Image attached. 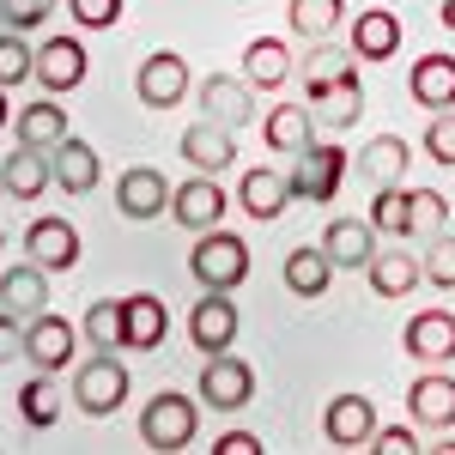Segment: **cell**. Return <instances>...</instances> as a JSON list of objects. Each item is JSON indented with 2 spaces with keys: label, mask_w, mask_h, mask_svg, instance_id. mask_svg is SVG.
Wrapping results in <instances>:
<instances>
[{
  "label": "cell",
  "mask_w": 455,
  "mask_h": 455,
  "mask_svg": "<svg viewBox=\"0 0 455 455\" xmlns=\"http://www.w3.org/2000/svg\"><path fill=\"white\" fill-rule=\"evenodd\" d=\"M401 347H407V358H419V364H450L455 358V315L450 310H419L407 322Z\"/></svg>",
  "instance_id": "obj_17"
},
{
  "label": "cell",
  "mask_w": 455,
  "mask_h": 455,
  "mask_svg": "<svg viewBox=\"0 0 455 455\" xmlns=\"http://www.w3.org/2000/svg\"><path fill=\"white\" fill-rule=\"evenodd\" d=\"M201 116L219 122V128H249V122H255V85H249L243 73H237V79H231V73L201 79Z\"/></svg>",
  "instance_id": "obj_10"
},
{
  "label": "cell",
  "mask_w": 455,
  "mask_h": 455,
  "mask_svg": "<svg viewBox=\"0 0 455 455\" xmlns=\"http://www.w3.org/2000/svg\"><path fill=\"white\" fill-rule=\"evenodd\" d=\"M291 201H334L340 195V176H347V146L328 140V134H315L304 152H298V164H291Z\"/></svg>",
  "instance_id": "obj_3"
},
{
  "label": "cell",
  "mask_w": 455,
  "mask_h": 455,
  "mask_svg": "<svg viewBox=\"0 0 455 455\" xmlns=\"http://www.w3.org/2000/svg\"><path fill=\"white\" fill-rule=\"evenodd\" d=\"M407 171H413V146L401 140V134H377V140L358 152V176L371 188H401Z\"/></svg>",
  "instance_id": "obj_23"
},
{
  "label": "cell",
  "mask_w": 455,
  "mask_h": 455,
  "mask_svg": "<svg viewBox=\"0 0 455 455\" xmlns=\"http://www.w3.org/2000/svg\"><path fill=\"white\" fill-rule=\"evenodd\" d=\"M188 280L201 291H237L249 280V243L237 231H195V249H188Z\"/></svg>",
  "instance_id": "obj_1"
},
{
  "label": "cell",
  "mask_w": 455,
  "mask_h": 455,
  "mask_svg": "<svg viewBox=\"0 0 455 455\" xmlns=\"http://www.w3.org/2000/svg\"><path fill=\"white\" fill-rule=\"evenodd\" d=\"M25 255L36 267H73L79 261V231L68 219H31L25 225Z\"/></svg>",
  "instance_id": "obj_26"
},
{
  "label": "cell",
  "mask_w": 455,
  "mask_h": 455,
  "mask_svg": "<svg viewBox=\"0 0 455 455\" xmlns=\"http://www.w3.org/2000/svg\"><path fill=\"white\" fill-rule=\"evenodd\" d=\"M195 401L212 407V413H243L249 401H255V364H243L237 352H212L207 364H201Z\"/></svg>",
  "instance_id": "obj_4"
},
{
  "label": "cell",
  "mask_w": 455,
  "mask_h": 455,
  "mask_svg": "<svg viewBox=\"0 0 455 455\" xmlns=\"http://www.w3.org/2000/svg\"><path fill=\"white\" fill-rule=\"evenodd\" d=\"M395 49H401V19L388 6H364L358 25H352V55L358 61H388Z\"/></svg>",
  "instance_id": "obj_27"
},
{
  "label": "cell",
  "mask_w": 455,
  "mask_h": 455,
  "mask_svg": "<svg viewBox=\"0 0 455 455\" xmlns=\"http://www.w3.org/2000/svg\"><path fill=\"white\" fill-rule=\"evenodd\" d=\"M12 358H25V322L0 310V364H12Z\"/></svg>",
  "instance_id": "obj_44"
},
{
  "label": "cell",
  "mask_w": 455,
  "mask_h": 455,
  "mask_svg": "<svg viewBox=\"0 0 455 455\" xmlns=\"http://www.w3.org/2000/svg\"><path fill=\"white\" fill-rule=\"evenodd\" d=\"M0 182H6V195L12 201H36L43 188H55V171H49V152L43 146H12L6 152V164H0Z\"/></svg>",
  "instance_id": "obj_25"
},
{
  "label": "cell",
  "mask_w": 455,
  "mask_h": 455,
  "mask_svg": "<svg viewBox=\"0 0 455 455\" xmlns=\"http://www.w3.org/2000/svg\"><path fill=\"white\" fill-rule=\"evenodd\" d=\"M49 171H55V188H68V195H92V188H98V176H104V164H98L92 140L68 134V140L49 146Z\"/></svg>",
  "instance_id": "obj_19"
},
{
  "label": "cell",
  "mask_w": 455,
  "mask_h": 455,
  "mask_svg": "<svg viewBox=\"0 0 455 455\" xmlns=\"http://www.w3.org/2000/svg\"><path fill=\"white\" fill-rule=\"evenodd\" d=\"M73 352H79V334H73L68 315H49L36 310L31 322H25V358H31L36 371H73Z\"/></svg>",
  "instance_id": "obj_8"
},
{
  "label": "cell",
  "mask_w": 455,
  "mask_h": 455,
  "mask_svg": "<svg viewBox=\"0 0 455 455\" xmlns=\"http://www.w3.org/2000/svg\"><path fill=\"white\" fill-rule=\"evenodd\" d=\"M68 109L55 104V98H36V104H25L19 109V140L25 146H43V152H49V146L55 140H68Z\"/></svg>",
  "instance_id": "obj_33"
},
{
  "label": "cell",
  "mask_w": 455,
  "mask_h": 455,
  "mask_svg": "<svg viewBox=\"0 0 455 455\" xmlns=\"http://www.w3.org/2000/svg\"><path fill=\"white\" fill-rule=\"evenodd\" d=\"M61 0H0V31H36Z\"/></svg>",
  "instance_id": "obj_41"
},
{
  "label": "cell",
  "mask_w": 455,
  "mask_h": 455,
  "mask_svg": "<svg viewBox=\"0 0 455 455\" xmlns=\"http://www.w3.org/2000/svg\"><path fill=\"white\" fill-rule=\"evenodd\" d=\"M164 328H171L164 298H152V291L122 298V347H128V352H158V347H164Z\"/></svg>",
  "instance_id": "obj_15"
},
{
  "label": "cell",
  "mask_w": 455,
  "mask_h": 455,
  "mask_svg": "<svg viewBox=\"0 0 455 455\" xmlns=\"http://www.w3.org/2000/svg\"><path fill=\"white\" fill-rule=\"evenodd\" d=\"M85 340H92L98 352L122 347V298H98V304L85 310Z\"/></svg>",
  "instance_id": "obj_37"
},
{
  "label": "cell",
  "mask_w": 455,
  "mask_h": 455,
  "mask_svg": "<svg viewBox=\"0 0 455 455\" xmlns=\"http://www.w3.org/2000/svg\"><path fill=\"white\" fill-rule=\"evenodd\" d=\"M116 207H122V219H134V225L158 219V212L171 207V182H164V171H152V164L122 171L116 176Z\"/></svg>",
  "instance_id": "obj_12"
},
{
  "label": "cell",
  "mask_w": 455,
  "mask_h": 455,
  "mask_svg": "<svg viewBox=\"0 0 455 455\" xmlns=\"http://www.w3.org/2000/svg\"><path fill=\"white\" fill-rule=\"evenodd\" d=\"M19 419L31 425V431H49V425L61 419V383H55V371H36L31 383L19 388Z\"/></svg>",
  "instance_id": "obj_34"
},
{
  "label": "cell",
  "mask_w": 455,
  "mask_h": 455,
  "mask_svg": "<svg viewBox=\"0 0 455 455\" xmlns=\"http://www.w3.org/2000/svg\"><path fill=\"white\" fill-rule=\"evenodd\" d=\"M340 12H347L340 0H291V6H285V25L304 36V43H322V36L340 25Z\"/></svg>",
  "instance_id": "obj_36"
},
{
  "label": "cell",
  "mask_w": 455,
  "mask_h": 455,
  "mask_svg": "<svg viewBox=\"0 0 455 455\" xmlns=\"http://www.w3.org/2000/svg\"><path fill=\"white\" fill-rule=\"evenodd\" d=\"M195 431H201V401L195 395H152L140 407V443L146 450H188L195 443Z\"/></svg>",
  "instance_id": "obj_2"
},
{
  "label": "cell",
  "mask_w": 455,
  "mask_h": 455,
  "mask_svg": "<svg viewBox=\"0 0 455 455\" xmlns=\"http://www.w3.org/2000/svg\"><path fill=\"white\" fill-rule=\"evenodd\" d=\"M261 140L274 146V152H285V158H298V152L315 140L310 104H274V109H267V122H261Z\"/></svg>",
  "instance_id": "obj_29"
},
{
  "label": "cell",
  "mask_w": 455,
  "mask_h": 455,
  "mask_svg": "<svg viewBox=\"0 0 455 455\" xmlns=\"http://www.w3.org/2000/svg\"><path fill=\"white\" fill-rule=\"evenodd\" d=\"M0 310L19 315V322H31L36 310H49V267H36L31 255H25V267H6V274H0Z\"/></svg>",
  "instance_id": "obj_21"
},
{
  "label": "cell",
  "mask_w": 455,
  "mask_h": 455,
  "mask_svg": "<svg viewBox=\"0 0 455 455\" xmlns=\"http://www.w3.org/2000/svg\"><path fill=\"white\" fill-rule=\"evenodd\" d=\"M450 225V201H443V188H407V231L401 237H437Z\"/></svg>",
  "instance_id": "obj_35"
},
{
  "label": "cell",
  "mask_w": 455,
  "mask_h": 455,
  "mask_svg": "<svg viewBox=\"0 0 455 455\" xmlns=\"http://www.w3.org/2000/svg\"><path fill=\"white\" fill-rule=\"evenodd\" d=\"M68 19L79 31H109L122 19V0H68Z\"/></svg>",
  "instance_id": "obj_42"
},
{
  "label": "cell",
  "mask_w": 455,
  "mask_h": 455,
  "mask_svg": "<svg viewBox=\"0 0 455 455\" xmlns=\"http://www.w3.org/2000/svg\"><path fill=\"white\" fill-rule=\"evenodd\" d=\"M407 92H413V104L419 109H455V55H419L413 68H407Z\"/></svg>",
  "instance_id": "obj_24"
},
{
  "label": "cell",
  "mask_w": 455,
  "mask_h": 455,
  "mask_svg": "<svg viewBox=\"0 0 455 455\" xmlns=\"http://www.w3.org/2000/svg\"><path fill=\"white\" fill-rule=\"evenodd\" d=\"M85 73H92V55H85V43L79 36H49L43 49H36V85L49 92V98H68L85 85Z\"/></svg>",
  "instance_id": "obj_7"
},
{
  "label": "cell",
  "mask_w": 455,
  "mask_h": 455,
  "mask_svg": "<svg viewBox=\"0 0 455 455\" xmlns=\"http://www.w3.org/2000/svg\"><path fill=\"white\" fill-rule=\"evenodd\" d=\"M364 116V85L358 79H347V85H334V92H322V98H310V122H315V134H340V128H352Z\"/></svg>",
  "instance_id": "obj_31"
},
{
  "label": "cell",
  "mask_w": 455,
  "mask_h": 455,
  "mask_svg": "<svg viewBox=\"0 0 455 455\" xmlns=\"http://www.w3.org/2000/svg\"><path fill=\"white\" fill-rule=\"evenodd\" d=\"M140 104L146 109H176L188 98V61L176 55V49H158V55H146L140 61Z\"/></svg>",
  "instance_id": "obj_11"
},
{
  "label": "cell",
  "mask_w": 455,
  "mask_h": 455,
  "mask_svg": "<svg viewBox=\"0 0 455 455\" xmlns=\"http://www.w3.org/2000/svg\"><path fill=\"white\" fill-rule=\"evenodd\" d=\"M425 267V285H437V291H455V231H437L431 249L419 255Z\"/></svg>",
  "instance_id": "obj_39"
},
{
  "label": "cell",
  "mask_w": 455,
  "mask_h": 455,
  "mask_svg": "<svg viewBox=\"0 0 455 455\" xmlns=\"http://www.w3.org/2000/svg\"><path fill=\"white\" fill-rule=\"evenodd\" d=\"M237 328H243V315L231 304V291H201V298H195V310H188V340L201 347V358L231 352L237 347Z\"/></svg>",
  "instance_id": "obj_6"
},
{
  "label": "cell",
  "mask_w": 455,
  "mask_h": 455,
  "mask_svg": "<svg viewBox=\"0 0 455 455\" xmlns=\"http://www.w3.org/2000/svg\"><path fill=\"white\" fill-rule=\"evenodd\" d=\"M122 401H128V364H122L116 352H92V358L73 371V407L92 413V419H104Z\"/></svg>",
  "instance_id": "obj_5"
},
{
  "label": "cell",
  "mask_w": 455,
  "mask_h": 455,
  "mask_svg": "<svg viewBox=\"0 0 455 455\" xmlns=\"http://www.w3.org/2000/svg\"><path fill=\"white\" fill-rule=\"evenodd\" d=\"M425 152H431L437 164H455V109H437V116H431V128H425Z\"/></svg>",
  "instance_id": "obj_43"
},
{
  "label": "cell",
  "mask_w": 455,
  "mask_h": 455,
  "mask_svg": "<svg viewBox=\"0 0 455 455\" xmlns=\"http://www.w3.org/2000/svg\"><path fill=\"white\" fill-rule=\"evenodd\" d=\"M322 249H328V261H334L340 274L371 267V255H377V225H371V212H364V219H334V225L322 231Z\"/></svg>",
  "instance_id": "obj_16"
},
{
  "label": "cell",
  "mask_w": 455,
  "mask_h": 455,
  "mask_svg": "<svg viewBox=\"0 0 455 455\" xmlns=\"http://www.w3.org/2000/svg\"><path fill=\"white\" fill-rule=\"evenodd\" d=\"M371 443H377L383 455H413V450H419V437H413L407 425H388V431H377Z\"/></svg>",
  "instance_id": "obj_45"
},
{
  "label": "cell",
  "mask_w": 455,
  "mask_h": 455,
  "mask_svg": "<svg viewBox=\"0 0 455 455\" xmlns=\"http://www.w3.org/2000/svg\"><path fill=\"white\" fill-rule=\"evenodd\" d=\"M371 225L388 231V237L407 231V182H401V188H377V201H371Z\"/></svg>",
  "instance_id": "obj_40"
},
{
  "label": "cell",
  "mask_w": 455,
  "mask_h": 455,
  "mask_svg": "<svg viewBox=\"0 0 455 455\" xmlns=\"http://www.w3.org/2000/svg\"><path fill=\"white\" fill-rule=\"evenodd\" d=\"M219 455H261V437H249V431H225V437H219Z\"/></svg>",
  "instance_id": "obj_46"
},
{
  "label": "cell",
  "mask_w": 455,
  "mask_h": 455,
  "mask_svg": "<svg viewBox=\"0 0 455 455\" xmlns=\"http://www.w3.org/2000/svg\"><path fill=\"white\" fill-rule=\"evenodd\" d=\"M364 274H371V291H377V298H407L413 285H425L419 255H407V249H377Z\"/></svg>",
  "instance_id": "obj_28"
},
{
  "label": "cell",
  "mask_w": 455,
  "mask_h": 455,
  "mask_svg": "<svg viewBox=\"0 0 455 455\" xmlns=\"http://www.w3.org/2000/svg\"><path fill=\"white\" fill-rule=\"evenodd\" d=\"M0 128H6V85H0Z\"/></svg>",
  "instance_id": "obj_48"
},
{
  "label": "cell",
  "mask_w": 455,
  "mask_h": 455,
  "mask_svg": "<svg viewBox=\"0 0 455 455\" xmlns=\"http://www.w3.org/2000/svg\"><path fill=\"white\" fill-rule=\"evenodd\" d=\"M171 219L182 231H212V225L225 219V188H219V176L195 171L188 182H176L171 188Z\"/></svg>",
  "instance_id": "obj_9"
},
{
  "label": "cell",
  "mask_w": 455,
  "mask_h": 455,
  "mask_svg": "<svg viewBox=\"0 0 455 455\" xmlns=\"http://www.w3.org/2000/svg\"><path fill=\"white\" fill-rule=\"evenodd\" d=\"M322 431H328L334 450H364L377 437V407L364 395H334L328 413H322Z\"/></svg>",
  "instance_id": "obj_13"
},
{
  "label": "cell",
  "mask_w": 455,
  "mask_h": 455,
  "mask_svg": "<svg viewBox=\"0 0 455 455\" xmlns=\"http://www.w3.org/2000/svg\"><path fill=\"white\" fill-rule=\"evenodd\" d=\"M237 207H243L255 225H274V219L291 207V176L274 171V164H255V171L237 182Z\"/></svg>",
  "instance_id": "obj_14"
},
{
  "label": "cell",
  "mask_w": 455,
  "mask_h": 455,
  "mask_svg": "<svg viewBox=\"0 0 455 455\" xmlns=\"http://www.w3.org/2000/svg\"><path fill=\"white\" fill-rule=\"evenodd\" d=\"M407 413H413L419 425H431V431H450L455 425V377H443V371H419L413 388H407Z\"/></svg>",
  "instance_id": "obj_22"
},
{
  "label": "cell",
  "mask_w": 455,
  "mask_h": 455,
  "mask_svg": "<svg viewBox=\"0 0 455 455\" xmlns=\"http://www.w3.org/2000/svg\"><path fill=\"white\" fill-rule=\"evenodd\" d=\"M358 79V55H352V43H310V55H304V98H322V92H334V85H347Z\"/></svg>",
  "instance_id": "obj_18"
},
{
  "label": "cell",
  "mask_w": 455,
  "mask_h": 455,
  "mask_svg": "<svg viewBox=\"0 0 455 455\" xmlns=\"http://www.w3.org/2000/svg\"><path fill=\"white\" fill-rule=\"evenodd\" d=\"M182 158H188L195 171H207V176L231 171V164H237V128H219V122L201 116V122L182 134Z\"/></svg>",
  "instance_id": "obj_20"
},
{
  "label": "cell",
  "mask_w": 455,
  "mask_h": 455,
  "mask_svg": "<svg viewBox=\"0 0 455 455\" xmlns=\"http://www.w3.org/2000/svg\"><path fill=\"white\" fill-rule=\"evenodd\" d=\"M0 195H6V182H0Z\"/></svg>",
  "instance_id": "obj_49"
},
{
  "label": "cell",
  "mask_w": 455,
  "mask_h": 455,
  "mask_svg": "<svg viewBox=\"0 0 455 455\" xmlns=\"http://www.w3.org/2000/svg\"><path fill=\"white\" fill-rule=\"evenodd\" d=\"M443 31H455V0H443Z\"/></svg>",
  "instance_id": "obj_47"
},
{
  "label": "cell",
  "mask_w": 455,
  "mask_h": 455,
  "mask_svg": "<svg viewBox=\"0 0 455 455\" xmlns=\"http://www.w3.org/2000/svg\"><path fill=\"white\" fill-rule=\"evenodd\" d=\"M36 73V49L25 43V31H0V85L12 92L19 79H31Z\"/></svg>",
  "instance_id": "obj_38"
},
{
  "label": "cell",
  "mask_w": 455,
  "mask_h": 455,
  "mask_svg": "<svg viewBox=\"0 0 455 455\" xmlns=\"http://www.w3.org/2000/svg\"><path fill=\"white\" fill-rule=\"evenodd\" d=\"M285 285L298 291V298H322L328 285H334V261H328V249H291L285 255Z\"/></svg>",
  "instance_id": "obj_32"
},
{
  "label": "cell",
  "mask_w": 455,
  "mask_h": 455,
  "mask_svg": "<svg viewBox=\"0 0 455 455\" xmlns=\"http://www.w3.org/2000/svg\"><path fill=\"white\" fill-rule=\"evenodd\" d=\"M243 79L255 92H280L285 79H291V49H285L280 36H255L243 49Z\"/></svg>",
  "instance_id": "obj_30"
}]
</instances>
